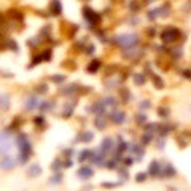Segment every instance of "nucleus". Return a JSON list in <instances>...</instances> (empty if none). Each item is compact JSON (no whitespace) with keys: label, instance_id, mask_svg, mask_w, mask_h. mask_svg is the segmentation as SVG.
<instances>
[{"label":"nucleus","instance_id":"obj_6","mask_svg":"<svg viewBox=\"0 0 191 191\" xmlns=\"http://www.w3.org/2000/svg\"><path fill=\"white\" fill-rule=\"evenodd\" d=\"M150 172H151V174H158L159 172V167H158L156 162H153V164H151V167H150Z\"/></svg>","mask_w":191,"mask_h":191},{"label":"nucleus","instance_id":"obj_5","mask_svg":"<svg viewBox=\"0 0 191 191\" xmlns=\"http://www.w3.org/2000/svg\"><path fill=\"white\" fill-rule=\"evenodd\" d=\"M11 164H13V162L10 161L8 158H3V161H2V166H3V169H10V167H11Z\"/></svg>","mask_w":191,"mask_h":191},{"label":"nucleus","instance_id":"obj_9","mask_svg":"<svg viewBox=\"0 0 191 191\" xmlns=\"http://www.w3.org/2000/svg\"><path fill=\"white\" fill-rule=\"evenodd\" d=\"M91 174H93V172H91L89 169H83V170H80V175H91Z\"/></svg>","mask_w":191,"mask_h":191},{"label":"nucleus","instance_id":"obj_3","mask_svg":"<svg viewBox=\"0 0 191 191\" xmlns=\"http://www.w3.org/2000/svg\"><path fill=\"white\" fill-rule=\"evenodd\" d=\"M38 104H40V102H37L35 97H30L29 100H27V105H26V107H27V108H35V107H38Z\"/></svg>","mask_w":191,"mask_h":191},{"label":"nucleus","instance_id":"obj_11","mask_svg":"<svg viewBox=\"0 0 191 191\" xmlns=\"http://www.w3.org/2000/svg\"><path fill=\"white\" fill-rule=\"evenodd\" d=\"M99 67V62H93V67H91V70H96Z\"/></svg>","mask_w":191,"mask_h":191},{"label":"nucleus","instance_id":"obj_4","mask_svg":"<svg viewBox=\"0 0 191 191\" xmlns=\"http://www.w3.org/2000/svg\"><path fill=\"white\" fill-rule=\"evenodd\" d=\"M123 119H124V113H121V112H118L116 115L113 113V121H116V123H121Z\"/></svg>","mask_w":191,"mask_h":191},{"label":"nucleus","instance_id":"obj_8","mask_svg":"<svg viewBox=\"0 0 191 191\" xmlns=\"http://www.w3.org/2000/svg\"><path fill=\"white\" fill-rule=\"evenodd\" d=\"M83 139H84L83 142H88L89 139H93V134H91V132H86V134H83Z\"/></svg>","mask_w":191,"mask_h":191},{"label":"nucleus","instance_id":"obj_7","mask_svg":"<svg viewBox=\"0 0 191 191\" xmlns=\"http://www.w3.org/2000/svg\"><path fill=\"white\" fill-rule=\"evenodd\" d=\"M38 172H40L38 166H33L32 169H30V172H29V174H30V175H35V174H38Z\"/></svg>","mask_w":191,"mask_h":191},{"label":"nucleus","instance_id":"obj_10","mask_svg":"<svg viewBox=\"0 0 191 191\" xmlns=\"http://www.w3.org/2000/svg\"><path fill=\"white\" fill-rule=\"evenodd\" d=\"M137 180H139V182H143V180H145V175H143V174H139V175H137Z\"/></svg>","mask_w":191,"mask_h":191},{"label":"nucleus","instance_id":"obj_2","mask_svg":"<svg viewBox=\"0 0 191 191\" xmlns=\"http://www.w3.org/2000/svg\"><path fill=\"white\" fill-rule=\"evenodd\" d=\"M178 37V32H177L175 29H167L164 33H162V38L167 40V42H174V40Z\"/></svg>","mask_w":191,"mask_h":191},{"label":"nucleus","instance_id":"obj_1","mask_svg":"<svg viewBox=\"0 0 191 191\" xmlns=\"http://www.w3.org/2000/svg\"><path fill=\"white\" fill-rule=\"evenodd\" d=\"M118 43H121V45H135L137 43V38H135V35H124V37H119L118 38Z\"/></svg>","mask_w":191,"mask_h":191}]
</instances>
